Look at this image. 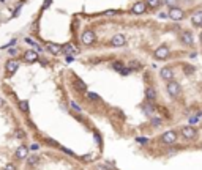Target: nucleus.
Masks as SVG:
<instances>
[{
	"label": "nucleus",
	"mask_w": 202,
	"mask_h": 170,
	"mask_svg": "<svg viewBox=\"0 0 202 170\" xmlns=\"http://www.w3.org/2000/svg\"><path fill=\"white\" fill-rule=\"evenodd\" d=\"M166 90H167V93H169V96L177 98V96L182 93V87H180V84H178V82L169 80V82H167V85H166Z\"/></svg>",
	"instance_id": "f257e3e1"
},
{
	"label": "nucleus",
	"mask_w": 202,
	"mask_h": 170,
	"mask_svg": "<svg viewBox=\"0 0 202 170\" xmlns=\"http://www.w3.org/2000/svg\"><path fill=\"white\" fill-rule=\"evenodd\" d=\"M175 140H177V132H175V131H166V132L161 135V142H163V144H166V145L175 144Z\"/></svg>",
	"instance_id": "f03ea898"
},
{
	"label": "nucleus",
	"mask_w": 202,
	"mask_h": 170,
	"mask_svg": "<svg viewBox=\"0 0 202 170\" xmlns=\"http://www.w3.org/2000/svg\"><path fill=\"white\" fill-rule=\"evenodd\" d=\"M81 40H82V43L85 46H90V44H93V43H95V40H97V35H95V32H92V30H85L82 33Z\"/></svg>",
	"instance_id": "7ed1b4c3"
},
{
	"label": "nucleus",
	"mask_w": 202,
	"mask_h": 170,
	"mask_svg": "<svg viewBox=\"0 0 202 170\" xmlns=\"http://www.w3.org/2000/svg\"><path fill=\"white\" fill-rule=\"evenodd\" d=\"M182 135L185 137V139L188 140H193L198 137V131H196V128H193V126H183L182 128Z\"/></svg>",
	"instance_id": "20e7f679"
},
{
	"label": "nucleus",
	"mask_w": 202,
	"mask_h": 170,
	"mask_svg": "<svg viewBox=\"0 0 202 170\" xmlns=\"http://www.w3.org/2000/svg\"><path fill=\"white\" fill-rule=\"evenodd\" d=\"M169 18H171L172 21H182V19L185 18V13H183V10L177 8V7H172V8L169 10Z\"/></svg>",
	"instance_id": "39448f33"
},
{
	"label": "nucleus",
	"mask_w": 202,
	"mask_h": 170,
	"mask_svg": "<svg viewBox=\"0 0 202 170\" xmlns=\"http://www.w3.org/2000/svg\"><path fill=\"white\" fill-rule=\"evenodd\" d=\"M126 44V38L123 36V35H115V36H112V40H111V46H114V47H122V46H125Z\"/></svg>",
	"instance_id": "423d86ee"
},
{
	"label": "nucleus",
	"mask_w": 202,
	"mask_h": 170,
	"mask_svg": "<svg viewBox=\"0 0 202 170\" xmlns=\"http://www.w3.org/2000/svg\"><path fill=\"white\" fill-rule=\"evenodd\" d=\"M167 57H169V49H167L166 46H160L155 51V58L156 60H164Z\"/></svg>",
	"instance_id": "0eeeda50"
},
{
	"label": "nucleus",
	"mask_w": 202,
	"mask_h": 170,
	"mask_svg": "<svg viewBox=\"0 0 202 170\" xmlns=\"http://www.w3.org/2000/svg\"><path fill=\"white\" fill-rule=\"evenodd\" d=\"M5 68H7V73H8V74H13V73H16V71H18L19 62H18V60H14V58H11V60H8V62H7Z\"/></svg>",
	"instance_id": "6e6552de"
},
{
	"label": "nucleus",
	"mask_w": 202,
	"mask_h": 170,
	"mask_svg": "<svg viewBox=\"0 0 202 170\" xmlns=\"http://www.w3.org/2000/svg\"><path fill=\"white\" fill-rule=\"evenodd\" d=\"M160 76H161V79H164V80H172V77H174V69L171 68V66H164V68H161V73H160Z\"/></svg>",
	"instance_id": "1a4fd4ad"
},
{
	"label": "nucleus",
	"mask_w": 202,
	"mask_h": 170,
	"mask_svg": "<svg viewBox=\"0 0 202 170\" xmlns=\"http://www.w3.org/2000/svg\"><path fill=\"white\" fill-rule=\"evenodd\" d=\"M14 156L18 157V159H27V157H29V148L24 146V145H21L18 150H16Z\"/></svg>",
	"instance_id": "9d476101"
},
{
	"label": "nucleus",
	"mask_w": 202,
	"mask_h": 170,
	"mask_svg": "<svg viewBox=\"0 0 202 170\" xmlns=\"http://www.w3.org/2000/svg\"><path fill=\"white\" fill-rule=\"evenodd\" d=\"M24 60H25L27 63H35L36 60H38V54L35 51H27L24 54Z\"/></svg>",
	"instance_id": "9b49d317"
},
{
	"label": "nucleus",
	"mask_w": 202,
	"mask_h": 170,
	"mask_svg": "<svg viewBox=\"0 0 202 170\" xmlns=\"http://www.w3.org/2000/svg\"><path fill=\"white\" fill-rule=\"evenodd\" d=\"M46 47H48V51L51 54H54V55H57V54H60L62 51H63V47H60L59 44H55V43H48Z\"/></svg>",
	"instance_id": "f8f14e48"
},
{
	"label": "nucleus",
	"mask_w": 202,
	"mask_h": 170,
	"mask_svg": "<svg viewBox=\"0 0 202 170\" xmlns=\"http://www.w3.org/2000/svg\"><path fill=\"white\" fill-rule=\"evenodd\" d=\"M182 43H185L186 46H193V35L189 33V32H183L182 36H180Z\"/></svg>",
	"instance_id": "ddd939ff"
},
{
	"label": "nucleus",
	"mask_w": 202,
	"mask_h": 170,
	"mask_svg": "<svg viewBox=\"0 0 202 170\" xmlns=\"http://www.w3.org/2000/svg\"><path fill=\"white\" fill-rule=\"evenodd\" d=\"M145 11V2H137L133 5V13L134 14H142Z\"/></svg>",
	"instance_id": "4468645a"
},
{
	"label": "nucleus",
	"mask_w": 202,
	"mask_h": 170,
	"mask_svg": "<svg viewBox=\"0 0 202 170\" xmlns=\"http://www.w3.org/2000/svg\"><path fill=\"white\" fill-rule=\"evenodd\" d=\"M145 99H147L149 102H153V101L156 99V91H155V88L149 87V88L145 90Z\"/></svg>",
	"instance_id": "2eb2a0df"
},
{
	"label": "nucleus",
	"mask_w": 202,
	"mask_h": 170,
	"mask_svg": "<svg viewBox=\"0 0 202 170\" xmlns=\"http://www.w3.org/2000/svg\"><path fill=\"white\" fill-rule=\"evenodd\" d=\"M38 161H40V157H38L36 155H32V156L27 157V166H29V167H35L38 164Z\"/></svg>",
	"instance_id": "dca6fc26"
},
{
	"label": "nucleus",
	"mask_w": 202,
	"mask_h": 170,
	"mask_svg": "<svg viewBox=\"0 0 202 170\" xmlns=\"http://www.w3.org/2000/svg\"><path fill=\"white\" fill-rule=\"evenodd\" d=\"M191 22L194 25H202V11H198L193 18H191Z\"/></svg>",
	"instance_id": "f3484780"
},
{
	"label": "nucleus",
	"mask_w": 202,
	"mask_h": 170,
	"mask_svg": "<svg viewBox=\"0 0 202 170\" xmlns=\"http://www.w3.org/2000/svg\"><path fill=\"white\" fill-rule=\"evenodd\" d=\"M142 109H144V112L147 113V115H152V113H153V110H155V106H152V102H149V101H147V102L144 104V107H142Z\"/></svg>",
	"instance_id": "a211bd4d"
},
{
	"label": "nucleus",
	"mask_w": 202,
	"mask_h": 170,
	"mask_svg": "<svg viewBox=\"0 0 202 170\" xmlns=\"http://www.w3.org/2000/svg\"><path fill=\"white\" fill-rule=\"evenodd\" d=\"M74 88H76V90H79V91H85L87 85L84 84L82 80H74Z\"/></svg>",
	"instance_id": "6ab92c4d"
},
{
	"label": "nucleus",
	"mask_w": 202,
	"mask_h": 170,
	"mask_svg": "<svg viewBox=\"0 0 202 170\" xmlns=\"http://www.w3.org/2000/svg\"><path fill=\"white\" fill-rule=\"evenodd\" d=\"M150 123H152V126H153V128H158V126L163 124V120H161L160 117H152V118H150Z\"/></svg>",
	"instance_id": "aec40b11"
},
{
	"label": "nucleus",
	"mask_w": 202,
	"mask_h": 170,
	"mask_svg": "<svg viewBox=\"0 0 202 170\" xmlns=\"http://www.w3.org/2000/svg\"><path fill=\"white\" fill-rule=\"evenodd\" d=\"M183 71H185V74L191 76V74H194L196 68H194V66H191V65H185V66H183Z\"/></svg>",
	"instance_id": "412c9836"
},
{
	"label": "nucleus",
	"mask_w": 202,
	"mask_h": 170,
	"mask_svg": "<svg viewBox=\"0 0 202 170\" xmlns=\"http://www.w3.org/2000/svg\"><path fill=\"white\" fill-rule=\"evenodd\" d=\"M63 51L68 54V55H71V54H76V49L73 47L71 44H65V46H63Z\"/></svg>",
	"instance_id": "4be33fe9"
},
{
	"label": "nucleus",
	"mask_w": 202,
	"mask_h": 170,
	"mask_svg": "<svg viewBox=\"0 0 202 170\" xmlns=\"http://www.w3.org/2000/svg\"><path fill=\"white\" fill-rule=\"evenodd\" d=\"M112 68H114L115 71H119V73H122V71L125 69V66H123V63H122V62H115V63H112Z\"/></svg>",
	"instance_id": "5701e85b"
},
{
	"label": "nucleus",
	"mask_w": 202,
	"mask_h": 170,
	"mask_svg": "<svg viewBox=\"0 0 202 170\" xmlns=\"http://www.w3.org/2000/svg\"><path fill=\"white\" fill-rule=\"evenodd\" d=\"M19 109H21V110L22 112H29V102H27V101H19Z\"/></svg>",
	"instance_id": "b1692460"
},
{
	"label": "nucleus",
	"mask_w": 202,
	"mask_h": 170,
	"mask_svg": "<svg viewBox=\"0 0 202 170\" xmlns=\"http://www.w3.org/2000/svg\"><path fill=\"white\" fill-rule=\"evenodd\" d=\"M87 98L90 101H100V96L97 95V93H93V91H87Z\"/></svg>",
	"instance_id": "393cba45"
},
{
	"label": "nucleus",
	"mask_w": 202,
	"mask_h": 170,
	"mask_svg": "<svg viewBox=\"0 0 202 170\" xmlns=\"http://www.w3.org/2000/svg\"><path fill=\"white\" fill-rule=\"evenodd\" d=\"M145 3L150 5V7H158V5L161 3V0H145Z\"/></svg>",
	"instance_id": "a878e982"
},
{
	"label": "nucleus",
	"mask_w": 202,
	"mask_h": 170,
	"mask_svg": "<svg viewBox=\"0 0 202 170\" xmlns=\"http://www.w3.org/2000/svg\"><path fill=\"white\" fill-rule=\"evenodd\" d=\"M3 170H18V167H16V164H7V166H5V169Z\"/></svg>",
	"instance_id": "bb28decb"
},
{
	"label": "nucleus",
	"mask_w": 202,
	"mask_h": 170,
	"mask_svg": "<svg viewBox=\"0 0 202 170\" xmlns=\"http://www.w3.org/2000/svg\"><path fill=\"white\" fill-rule=\"evenodd\" d=\"M137 142H139V144H141V145H145V144H147V137H137V139H136Z\"/></svg>",
	"instance_id": "cd10ccee"
},
{
	"label": "nucleus",
	"mask_w": 202,
	"mask_h": 170,
	"mask_svg": "<svg viewBox=\"0 0 202 170\" xmlns=\"http://www.w3.org/2000/svg\"><path fill=\"white\" fill-rule=\"evenodd\" d=\"M70 106H71V109H73V110H76V112H81V107L77 106L76 102H70Z\"/></svg>",
	"instance_id": "c85d7f7f"
},
{
	"label": "nucleus",
	"mask_w": 202,
	"mask_h": 170,
	"mask_svg": "<svg viewBox=\"0 0 202 170\" xmlns=\"http://www.w3.org/2000/svg\"><path fill=\"white\" fill-rule=\"evenodd\" d=\"M198 121H199L198 115H193V117H191V118H189V123H191V124H194V123H198Z\"/></svg>",
	"instance_id": "c756f323"
},
{
	"label": "nucleus",
	"mask_w": 202,
	"mask_h": 170,
	"mask_svg": "<svg viewBox=\"0 0 202 170\" xmlns=\"http://www.w3.org/2000/svg\"><path fill=\"white\" fill-rule=\"evenodd\" d=\"M62 151L66 153V155H70V156H73V151H71V150H68V148H63V146H62Z\"/></svg>",
	"instance_id": "7c9ffc66"
},
{
	"label": "nucleus",
	"mask_w": 202,
	"mask_h": 170,
	"mask_svg": "<svg viewBox=\"0 0 202 170\" xmlns=\"http://www.w3.org/2000/svg\"><path fill=\"white\" fill-rule=\"evenodd\" d=\"M16 137H19V139H24V132H22V131H16Z\"/></svg>",
	"instance_id": "2f4dec72"
},
{
	"label": "nucleus",
	"mask_w": 202,
	"mask_h": 170,
	"mask_svg": "<svg viewBox=\"0 0 202 170\" xmlns=\"http://www.w3.org/2000/svg\"><path fill=\"white\" fill-rule=\"evenodd\" d=\"M130 71H131V69H126V68H125V69L122 71V74H123V76H126V74H130Z\"/></svg>",
	"instance_id": "473e14b6"
},
{
	"label": "nucleus",
	"mask_w": 202,
	"mask_h": 170,
	"mask_svg": "<svg viewBox=\"0 0 202 170\" xmlns=\"http://www.w3.org/2000/svg\"><path fill=\"white\" fill-rule=\"evenodd\" d=\"M166 3L171 7V5H174V3H175V0H166Z\"/></svg>",
	"instance_id": "72a5a7b5"
},
{
	"label": "nucleus",
	"mask_w": 202,
	"mask_h": 170,
	"mask_svg": "<svg viewBox=\"0 0 202 170\" xmlns=\"http://www.w3.org/2000/svg\"><path fill=\"white\" fill-rule=\"evenodd\" d=\"M3 106H5V101H3V99H2V98H0V109H2V107H3Z\"/></svg>",
	"instance_id": "f704fd0d"
},
{
	"label": "nucleus",
	"mask_w": 202,
	"mask_h": 170,
	"mask_svg": "<svg viewBox=\"0 0 202 170\" xmlns=\"http://www.w3.org/2000/svg\"><path fill=\"white\" fill-rule=\"evenodd\" d=\"M98 170H109V167H108V169H106V167H100Z\"/></svg>",
	"instance_id": "c9c22d12"
},
{
	"label": "nucleus",
	"mask_w": 202,
	"mask_h": 170,
	"mask_svg": "<svg viewBox=\"0 0 202 170\" xmlns=\"http://www.w3.org/2000/svg\"><path fill=\"white\" fill-rule=\"evenodd\" d=\"M199 40H201V43H202V32H201V35H199Z\"/></svg>",
	"instance_id": "e433bc0d"
}]
</instances>
